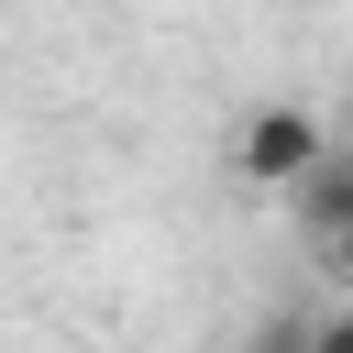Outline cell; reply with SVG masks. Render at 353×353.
I'll return each instance as SVG.
<instances>
[{
	"label": "cell",
	"mask_w": 353,
	"mask_h": 353,
	"mask_svg": "<svg viewBox=\"0 0 353 353\" xmlns=\"http://www.w3.org/2000/svg\"><path fill=\"white\" fill-rule=\"evenodd\" d=\"M320 154H331V132H320L309 110H287V99H276V110H254V121H243V143H232V176H243V188H298Z\"/></svg>",
	"instance_id": "1"
},
{
	"label": "cell",
	"mask_w": 353,
	"mask_h": 353,
	"mask_svg": "<svg viewBox=\"0 0 353 353\" xmlns=\"http://www.w3.org/2000/svg\"><path fill=\"white\" fill-rule=\"evenodd\" d=\"M287 199H298V232H309V243H342V232H353V143H331Z\"/></svg>",
	"instance_id": "2"
},
{
	"label": "cell",
	"mask_w": 353,
	"mask_h": 353,
	"mask_svg": "<svg viewBox=\"0 0 353 353\" xmlns=\"http://www.w3.org/2000/svg\"><path fill=\"white\" fill-rule=\"evenodd\" d=\"M243 353H320V320H298V309H265Z\"/></svg>",
	"instance_id": "3"
},
{
	"label": "cell",
	"mask_w": 353,
	"mask_h": 353,
	"mask_svg": "<svg viewBox=\"0 0 353 353\" xmlns=\"http://www.w3.org/2000/svg\"><path fill=\"white\" fill-rule=\"evenodd\" d=\"M320 353H353V298H342V309L320 320Z\"/></svg>",
	"instance_id": "4"
},
{
	"label": "cell",
	"mask_w": 353,
	"mask_h": 353,
	"mask_svg": "<svg viewBox=\"0 0 353 353\" xmlns=\"http://www.w3.org/2000/svg\"><path fill=\"white\" fill-rule=\"evenodd\" d=\"M320 254H331V276H342V298H353V232H342V243H320Z\"/></svg>",
	"instance_id": "5"
}]
</instances>
